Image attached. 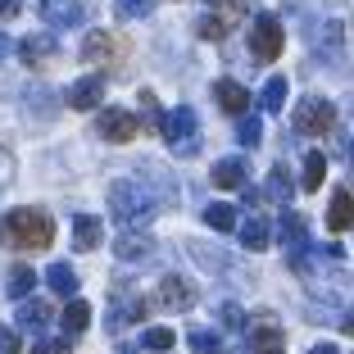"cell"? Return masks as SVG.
I'll return each instance as SVG.
<instances>
[{"label":"cell","mask_w":354,"mask_h":354,"mask_svg":"<svg viewBox=\"0 0 354 354\" xmlns=\"http://www.w3.org/2000/svg\"><path fill=\"white\" fill-rule=\"evenodd\" d=\"M104 77L100 73H91V77H82V82H73L68 86V104H73V109H95V104L104 100Z\"/></svg>","instance_id":"9a60e30c"},{"label":"cell","mask_w":354,"mask_h":354,"mask_svg":"<svg viewBox=\"0 0 354 354\" xmlns=\"http://www.w3.org/2000/svg\"><path fill=\"white\" fill-rule=\"evenodd\" d=\"M327 182V159L318 155V150H309V155H304V177H300V187L304 191H318Z\"/></svg>","instance_id":"cb8c5ba5"},{"label":"cell","mask_w":354,"mask_h":354,"mask_svg":"<svg viewBox=\"0 0 354 354\" xmlns=\"http://www.w3.org/2000/svg\"><path fill=\"white\" fill-rule=\"evenodd\" d=\"M100 218L95 214H73V245L77 250H95L100 245Z\"/></svg>","instance_id":"ac0fdd59"},{"label":"cell","mask_w":354,"mask_h":354,"mask_svg":"<svg viewBox=\"0 0 354 354\" xmlns=\"http://www.w3.org/2000/svg\"><path fill=\"white\" fill-rule=\"evenodd\" d=\"M214 95H218V104L227 109V114H245V109H250V91H245L241 82H232V77H223V82L214 86Z\"/></svg>","instance_id":"e0dca14e"},{"label":"cell","mask_w":354,"mask_h":354,"mask_svg":"<svg viewBox=\"0 0 354 354\" xmlns=\"http://www.w3.org/2000/svg\"><path fill=\"white\" fill-rule=\"evenodd\" d=\"M0 241H10L14 250H46L55 241V223L46 209H14L0 218Z\"/></svg>","instance_id":"7a4b0ae2"},{"label":"cell","mask_w":354,"mask_h":354,"mask_svg":"<svg viewBox=\"0 0 354 354\" xmlns=\"http://www.w3.org/2000/svg\"><path fill=\"white\" fill-rule=\"evenodd\" d=\"M118 19H146L150 10H155V0H114Z\"/></svg>","instance_id":"f546056e"},{"label":"cell","mask_w":354,"mask_h":354,"mask_svg":"<svg viewBox=\"0 0 354 354\" xmlns=\"http://www.w3.org/2000/svg\"><path fill=\"white\" fill-rule=\"evenodd\" d=\"M155 300H159V309H191V304H196V286H191L187 277H173V272H168L164 281H159V291H155Z\"/></svg>","instance_id":"30bf717a"},{"label":"cell","mask_w":354,"mask_h":354,"mask_svg":"<svg viewBox=\"0 0 354 354\" xmlns=\"http://www.w3.org/2000/svg\"><path fill=\"white\" fill-rule=\"evenodd\" d=\"M259 136H263L259 118H254V114H245V118H241V132H236V141H241L245 150H250V146H259Z\"/></svg>","instance_id":"1f68e13d"},{"label":"cell","mask_w":354,"mask_h":354,"mask_svg":"<svg viewBox=\"0 0 354 354\" xmlns=\"http://www.w3.org/2000/svg\"><path fill=\"white\" fill-rule=\"evenodd\" d=\"M114 250H118V259H146V254H150V236H132V232H123Z\"/></svg>","instance_id":"484cf974"},{"label":"cell","mask_w":354,"mask_h":354,"mask_svg":"<svg viewBox=\"0 0 354 354\" xmlns=\"http://www.w3.org/2000/svg\"><path fill=\"white\" fill-rule=\"evenodd\" d=\"M109 214H114L127 232L146 227V223L159 214V196L146 187V182H136V177H118L114 187H109Z\"/></svg>","instance_id":"6da1fadb"},{"label":"cell","mask_w":354,"mask_h":354,"mask_svg":"<svg viewBox=\"0 0 354 354\" xmlns=\"http://www.w3.org/2000/svg\"><path fill=\"white\" fill-rule=\"evenodd\" d=\"M19 10H23V0H0V23H5V19H14Z\"/></svg>","instance_id":"74e56055"},{"label":"cell","mask_w":354,"mask_h":354,"mask_svg":"<svg viewBox=\"0 0 354 354\" xmlns=\"http://www.w3.org/2000/svg\"><path fill=\"white\" fill-rule=\"evenodd\" d=\"M268 236H272V227H268V218H259V214L241 223V245H245V250H263Z\"/></svg>","instance_id":"7402d4cb"},{"label":"cell","mask_w":354,"mask_h":354,"mask_svg":"<svg viewBox=\"0 0 354 354\" xmlns=\"http://www.w3.org/2000/svg\"><path fill=\"white\" fill-rule=\"evenodd\" d=\"M141 345H146V350H173V332H168V327H150L146 336H141Z\"/></svg>","instance_id":"d6a6232c"},{"label":"cell","mask_w":354,"mask_h":354,"mask_svg":"<svg viewBox=\"0 0 354 354\" xmlns=\"http://www.w3.org/2000/svg\"><path fill=\"white\" fill-rule=\"evenodd\" d=\"M159 123H164V141H168L173 155L187 159V155L200 150V123H196V109H191V104H177L173 114L159 118Z\"/></svg>","instance_id":"3957f363"},{"label":"cell","mask_w":354,"mask_h":354,"mask_svg":"<svg viewBox=\"0 0 354 354\" xmlns=\"http://www.w3.org/2000/svg\"><path fill=\"white\" fill-rule=\"evenodd\" d=\"M309 354H341V350H336V345L332 341H323V345H313V350Z\"/></svg>","instance_id":"f35d334b"},{"label":"cell","mask_w":354,"mask_h":354,"mask_svg":"<svg viewBox=\"0 0 354 354\" xmlns=\"http://www.w3.org/2000/svg\"><path fill=\"white\" fill-rule=\"evenodd\" d=\"M277 236H281V250H291V259L300 263V259H304V250H309V227H304V218L295 214V209H281Z\"/></svg>","instance_id":"9c48e42d"},{"label":"cell","mask_w":354,"mask_h":354,"mask_svg":"<svg viewBox=\"0 0 354 354\" xmlns=\"http://www.w3.org/2000/svg\"><path fill=\"white\" fill-rule=\"evenodd\" d=\"M241 19H245V0H218V10H209L205 19L196 23V37H205V41H223Z\"/></svg>","instance_id":"5b68a950"},{"label":"cell","mask_w":354,"mask_h":354,"mask_svg":"<svg viewBox=\"0 0 354 354\" xmlns=\"http://www.w3.org/2000/svg\"><path fill=\"white\" fill-rule=\"evenodd\" d=\"M146 318V304L136 300L132 291H114V304H109V332H123V327H132V323H141Z\"/></svg>","instance_id":"8fae6325"},{"label":"cell","mask_w":354,"mask_h":354,"mask_svg":"<svg viewBox=\"0 0 354 354\" xmlns=\"http://www.w3.org/2000/svg\"><path fill=\"white\" fill-rule=\"evenodd\" d=\"M141 109H146V123H159V104H155V91H141Z\"/></svg>","instance_id":"8d00e7d4"},{"label":"cell","mask_w":354,"mask_h":354,"mask_svg":"<svg viewBox=\"0 0 354 354\" xmlns=\"http://www.w3.org/2000/svg\"><path fill=\"white\" fill-rule=\"evenodd\" d=\"M32 286H37V272H32L28 263H14L10 277H5V295H10V300H32Z\"/></svg>","instance_id":"d6986e66"},{"label":"cell","mask_w":354,"mask_h":354,"mask_svg":"<svg viewBox=\"0 0 354 354\" xmlns=\"http://www.w3.org/2000/svg\"><path fill=\"white\" fill-rule=\"evenodd\" d=\"M59 323H64V332H68V336H82L86 323H91V304H86V300H68V309H64Z\"/></svg>","instance_id":"603a6c76"},{"label":"cell","mask_w":354,"mask_h":354,"mask_svg":"<svg viewBox=\"0 0 354 354\" xmlns=\"http://www.w3.org/2000/svg\"><path fill=\"white\" fill-rule=\"evenodd\" d=\"M281 46H286L281 19H277V14H259V19H254V32H250V50L259 55V59H277Z\"/></svg>","instance_id":"8992f818"},{"label":"cell","mask_w":354,"mask_h":354,"mask_svg":"<svg viewBox=\"0 0 354 354\" xmlns=\"http://www.w3.org/2000/svg\"><path fill=\"white\" fill-rule=\"evenodd\" d=\"M0 354H19V332L14 327H0Z\"/></svg>","instance_id":"e575fe53"},{"label":"cell","mask_w":354,"mask_h":354,"mask_svg":"<svg viewBox=\"0 0 354 354\" xmlns=\"http://www.w3.org/2000/svg\"><path fill=\"white\" fill-rule=\"evenodd\" d=\"M136 136H141V123H136V114H127V109H118V104L100 109V141L127 146V141H136Z\"/></svg>","instance_id":"52a82bcc"},{"label":"cell","mask_w":354,"mask_h":354,"mask_svg":"<svg viewBox=\"0 0 354 354\" xmlns=\"http://www.w3.org/2000/svg\"><path fill=\"white\" fill-rule=\"evenodd\" d=\"M32 354H68V341H64V336H55V341H41Z\"/></svg>","instance_id":"d590c367"},{"label":"cell","mask_w":354,"mask_h":354,"mask_svg":"<svg viewBox=\"0 0 354 354\" xmlns=\"http://www.w3.org/2000/svg\"><path fill=\"white\" fill-rule=\"evenodd\" d=\"M205 223L214 232H232V227H236V209H232V205H209L205 209Z\"/></svg>","instance_id":"4316f807"},{"label":"cell","mask_w":354,"mask_h":354,"mask_svg":"<svg viewBox=\"0 0 354 354\" xmlns=\"http://www.w3.org/2000/svg\"><path fill=\"white\" fill-rule=\"evenodd\" d=\"M268 191H272L277 200H291V196H295V182H291V173H286L281 164H272V173H268Z\"/></svg>","instance_id":"83f0119b"},{"label":"cell","mask_w":354,"mask_h":354,"mask_svg":"<svg viewBox=\"0 0 354 354\" xmlns=\"http://www.w3.org/2000/svg\"><path fill=\"white\" fill-rule=\"evenodd\" d=\"M341 41H345V28H341V23H327V28H323V50L327 55H332V59H341Z\"/></svg>","instance_id":"4dcf8cb0"},{"label":"cell","mask_w":354,"mask_h":354,"mask_svg":"<svg viewBox=\"0 0 354 354\" xmlns=\"http://www.w3.org/2000/svg\"><path fill=\"white\" fill-rule=\"evenodd\" d=\"M191 350L196 354H218V336L200 327V332H191Z\"/></svg>","instance_id":"836d02e7"},{"label":"cell","mask_w":354,"mask_h":354,"mask_svg":"<svg viewBox=\"0 0 354 354\" xmlns=\"http://www.w3.org/2000/svg\"><path fill=\"white\" fill-rule=\"evenodd\" d=\"M50 323H55L50 304H41V300H19V332H32V336H41V332H46Z\"/></svg>","instance_id":"5bb4252c"},{"label":"cell","mask_w":354,"mask_h":354,"mask_svg":"<svg viewBox=\"0 0 354 354\" xmlns=\"http://www.w3.org/2000/svg\"><path fill=\"white\" fill-rule=\"evenodd\" d=\"M245 177H250V168H245V159L241 155H232V159H218L214 164V187H223V191H245Z\"/></svg>","instance_id":"2e32d148"},{"label":"cell","mask_w":354,"mask_h":354,"mask_svg":"<svg viewBox=\"0 0 354 354\" xmlns=\"http://www.w3.org/2000/svg\"><path fill=\"white\" fill-rule=\"evenodd\" d=\"M19 55H23L28 68H41V64H50L55 55H59V41H55L50 32H37V37H28V41L19 46Z\"/></svg>","instance_id":"4fadbf2b"},{"label":"cell","mask_w":354,"mask_h":354,"mask_svg":"<svg viewBox=\"0 0 354 354\" xmlns=\"http://www.w3.org/2000/svg\"><path fill=\"white\" fill-rule=\"evenodd\" d=\"M118 354H141V350H132V345H118Z\"/></svg>","instance_id":"60d3db41"},{"label":"cell","mask_w":354,"mask_h":354,"mask_svg":"<svg viewBox=\"0 0 354 354\" xmlns=\"http://www.w3.org/2000/svg\"><path fill=\"white\" fill-rule=\"evenodd\" d=\"M250 354H281V332H277V327H259Z\"/></svg>","instance_id":"f1b7e54d"},{"label":"cell","mask_w":354,"mask_h":354,"mask_svg":"<svg viewBox=\"0 0 354 354\" xmlns=\"http://www.w3.org/2000/svg\"><path fill=\"white\" fill-rule=\"evenodd\" d=\"M37 10L50 28H77L82 23V5L77 0H37Z\"/></svg>","instance_id":"7c38bea8"},{"label":"cell","mask_w":354,"mask_h":354,"mask_svg":"<svg viewBox=\"0 0 354 354\" xmlns=\"http://www.w3.org/2000/svg\"><path fill=\"white\" fill-rule=\"evenodd\" d=\"M354 223V200H350V191H336L332 196V209H327V227L332 232H345Z\"/></svg>","instance_id":"44dd1931"},{"label":"cell","mask_w":354,"mask_h":354,"mask_svg":"<svg viewBox=\"0 0 354 354\" xmlns=\"http://www.w3.org/2000/svg\"><path fill=\"white\" fill-rule=\"evenodd\" d=\"M286 95H291L286 77H268V82H263V95H259V104L268 109V114H281V104H286Z\"/></svg>","instance_id":"d4e9b609"},{"label":"cell","mask_w":354,"mask_h":354,"mask_svg":"<svg viewBox=\"0 0 354 354\" xmlns=\"http://www.w3.org/2000/svg\"><path fill=\"white\" fill-rule=\"evenodd\" d=\"M127 55V41L123 37H114V32H91L82 41V59L86 64H118Z\"/></svg>","instance_id":"ba28073f"},{"label":"cell","mask_w":354,"mask_h":354,"mask_svg":"<svg viewBox=\"0 0 354 354\" xmlns=\"http://www.w3.org/2000/svg\"><path fill=\"white\" fill-rule=\"evenodd\" d=\"M209 5H218V0H209Z\"/></svg>","instance_id":"b9f144b4"},{"label":"cell","mask_w":354,"mask_h":354,"mask_svg":"<svg viewBox=\"0 0 354 354\" xmlns=\"http://www.w3.org/2000/svg\"><path fill=\"white\" fill-rule=\"evenodd\" d=\"M336 127V104L323 100V95H309V100L295 104V132L304 136H323Z\"/></svg>","instance_id":"277c9868"},{"label":"cell","mask_w":354,"mask_h":354,"mask_svg":"<svg viewBox=\"0 0 354 354\" xmlns=\"http://www.w3.org/2000/svg\"><path fill=\"white\" fill-rule=\"evenodd\" d=\"M46 281H50V291L59 295V300H73L77 295V272L68 268V263H50V268H46Z\"/></svg>","instance_id":"ffe728a7"},{"label":"cell","mask_w":354,"mask_h":354,"mask_svg":"<svg viewBox=\"0 0 354 354\" xmlns=\"http://www.w3.org/2000/svg\"><path fill=\"white\" fill-rule=\"evenodd\" d=\"M14 50V41H10V37H5V32H0V59H5V55H10Z\"/></svg>","instance_id":"ab89813d"}]
</instances>
